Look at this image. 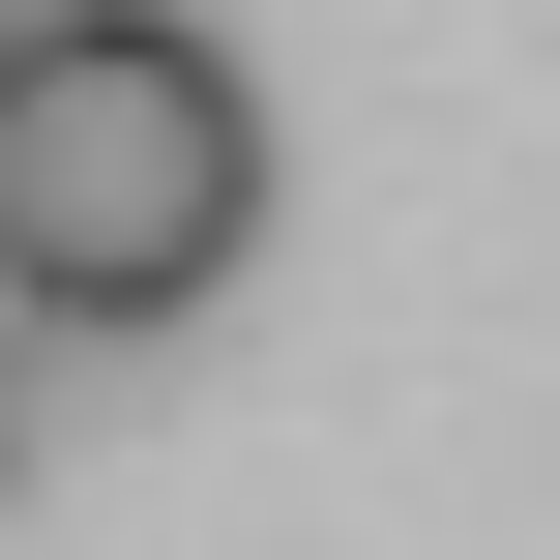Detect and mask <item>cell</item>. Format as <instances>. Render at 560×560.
<instances>
[{
    "mask_svg": "<svg viewBox=\"0 0 560 560\" xmlns=\"http://www.w3.org/2000/svg\"><path fill=\"white\" fill-rule=\"evenodd\" d=\"M236 236H266V89H236V30H207V0H30V59H0V295L177 325Z\"/></svg>",
    "mask_w": 560,
    "mask_h": 560,
    "instance_id": "1",
    "label": "cell"
}]
</instances>
